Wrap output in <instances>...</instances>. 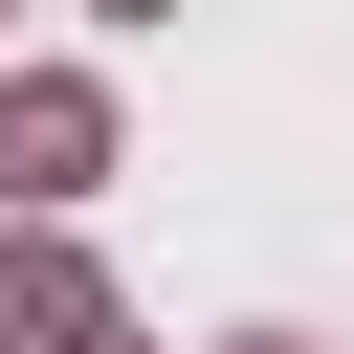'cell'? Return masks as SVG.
<instances>
[{"label":"cell","instance_id":"obj_1","mask_svg":"<svg viewBox=\"0 0 354 354\" xmlns=\"http://www.w3.org/2000/svg\"><path fill=\"white\" fill-rule=\"evenodd\" d=\"M88 177H111V88H88V66H0V199L66 221Z\"/></svg>","mask_w":354,"mask_h":354},{"label":"cell","instance_id":"obj_2","mask_svg":"<svg viewBox=\"0 0 354 354\" xmlns=\"http://www.w3.org/2000/svg\"><path fill=\"white\" fill-rule=\"evenodd\" d=\"M88 332H111V266L66 221H0V354H88Z\"/></svg>","mask_w":354,"mask_h":354},{"label":"cell","instance_id":"obj_3","mask_svg":"<svg viewBox=\"0 0 354 354\" xmlns=\"http://www.w3.org/2000/svg\"><path fill=\"white\" fill-rule=\"evenodd\" d=\"M221 354H332V332H221Z\"/></svg>","mask_w":354,"mask_h":354},{"label":"cell","instance_id":"obj_4","mask_svg":"<svg viewBox=\"0 0 354 354\" xmlns=\"http://www.w3.org/2000/svg\"><path fill=\"white\" fill-rule=\"evenodd\" d=\"M88 22H177V0H88Z\"/></svg>","mask_w":354,"mask_h":354},{"label":"cell","instance_id":"obj_5","mask_svg":"<svg viewBox=\"0 0 354 354\" xmlns=\"http://www.w3.org/2000/svg\"><path fill=\"white\" fill-rule=\"evenodd\" d=\"M88 354H133V310H111V332H88Z\"/></svg>","mask_w":354,"mask_h":354}]
</instances>
